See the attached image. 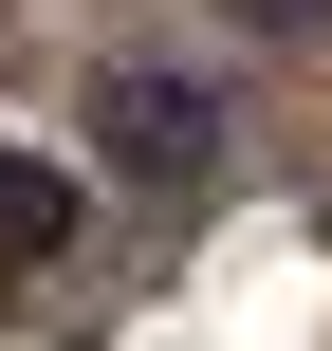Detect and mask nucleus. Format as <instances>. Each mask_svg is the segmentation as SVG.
Returning <instances> with one entry per match:
<instances>
[{"mask_svg":"<svg viewBox=\"0 0 332 351\" xmlns=\"http://www.w3.org/2000/svg\"><path fill=\"white\" fill-rule=\"evenodd\" d=\"M92 148H111V185H203L222 167V93L166 74V56H111L92 74Z\"/></svg>","mask_w":332,"mask_h":351,"instance_id":"f257e3e1","label":"nucleus"},{"mask_svg":"<svg viewBox=\"0 0 332 351\" xmlns=\"http://www.w3.org/2000/svg\"><path fill=\"white\" fill-rule=\"evenodd\" d=\"M55 241H74V167L0 148V259H55Z\"/></svg>","mask_w":332,"mask_h":351,"instance_id":"f03ea898","label":"nucleus"},{"mask_svg":"<svg viewBox=\"0 0 332 351\" xmlns=\"http://www.w3.org/2000/svg\"><path fill=\"white\" fill-rule=\"evenodd\" d=\"M222 19H240V37H314L332 0H222Z\"/></svg>","mask_w":332,"mask_h":351,"instance_id":"7ed1b4c3","label":"nucleus"}]
</instances>
